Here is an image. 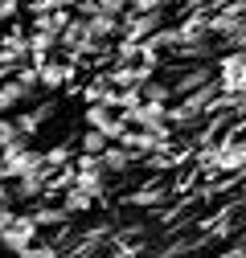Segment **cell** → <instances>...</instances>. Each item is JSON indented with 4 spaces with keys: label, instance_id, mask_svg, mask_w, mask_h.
Listing matches in <instances>:
<instances>
[{
    "label": "cell",
    "instance_id": "cell-1",
    "mask_svg": "<svg viewBox=\"0 0 246 258\" xmlns=\"http://www.w3.org/2000/svg\"><path fill=\"white\" fill-rule=\"evenodd\" d=\"M222 86H230V90H234V86H238V90L246 86V57H230V61H226V78H222Z\"/></svg>",
    "mask_w": 246,
    "mask_h": 258
}]
</instances>
